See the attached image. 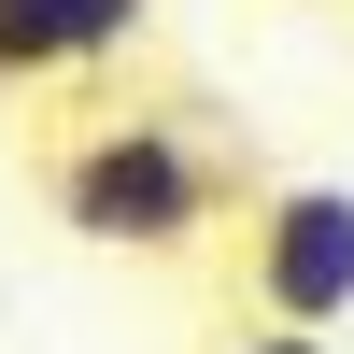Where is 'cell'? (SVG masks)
<instances>
[{
  "label": "cell",
  "mask_w": 354,
  "mask_h": 354,
  "mask_svg": "<svg viewBox=\"0 0 354 354\" xmlns=\"http://www.w3.org/2000/svg\"><path fill=\"white\" fill-rule=\"evenodd\" d=\"M156 43V0H0V85H71Z\"/></svg>",
  "instance_id": "3"
},
{
  "label": "cell",
  "mask_w": 354,
  "mask_h": 354,
  "mask_svg": "<svg viewBox=\"0 0 354 354\" xmlns=\"http://www.w3.org/2000/svg\"><path fill=\"white\" fill-rule=\"evenodd\" d=\"M241 312L255 326H354V185H270L241 213Z\"/></svg>",
  "instance_id": "2"
},
{
  "label": "cell",
  "mask_w": 354,
  "mask_h": 354,
  "mask_svg": "<svg viewBox=\"0 0 354 354\" xmlns=\"http://www.w3.org/2000/svg\"><path fill=\"white\" fill-rule=\"evenodd\" d=\"M241 198L227 142H198L185 113H100L43 156V213L71 227L85 255H198Z\"/></svg>",
  "instance_id": "1"
},
{
  "label": "cell",
  "mask_w": 354,
  "mask_h": 354,
  "mask_svg": "<svg viewBox=\"0 0 354 354\" xmlns=\"http://www.w3.org/2000/svg\"><path fill=\"white\" fill-rule=\"evenodd\" d=\"M213 354H340V340H312V326H255V312H227V340Z\"/></svg>",
  "instance_id": "4"
}]
</instances>
